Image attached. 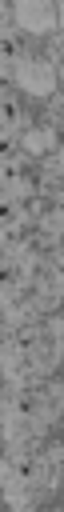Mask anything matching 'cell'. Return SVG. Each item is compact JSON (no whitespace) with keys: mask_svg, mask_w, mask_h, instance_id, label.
<instances>
[{"mask_svg":"<svg viewBox=\"0 0 64 512\" xmlns=\"http://www.w3.org/2000/svg\"><path fill=\"white\" fill-rule=\"evenodd\" d=\"M52 416H56V384L32 380V384H28L20 396H12V404H8V432H12V440H20V436L36 440L40 428L52 424Z\"/></svg>","mask_w":64,"mask_h":512,"instance_id":"6da1fadb","label":"cell"},{"mask_svg":"<svg viewBox=\"0 0 64 512\" xmlns=\"http://www.w3.org/2000/svg\"><path fill=\"white\" fill-rule=\"evenodd\" d=\"M20 360H24V372L36 376V372H52L56 364V324H28L20 336H12L8 344V376L16 380L20 376Z\"/></svg>","mask_w":64,"mask_h":512,"instance_id":"7a4b0ae2","label":"cell"},{"mask_svg":"<svg viewBox=\"0 0 64 512\" xmlns=\"http://www.w3.org/2000/svg\"><path fill=\"white\" fill-rule=\"evenodd\" d=\"M8 72L16 76V84L24 88V92H32V96H48L52 88H56V64H52V48L48 52H36L32 44L16 56V52H8Z\"/></svg>","mask_w":64,"mask_h":512,"instance_id":"3957f363","label":"cell"},{"mask_svg":"<svg viewBox=\"0 0 64 512\" xmlns=\"http://www.w3.org/2000/svg\"><path fill=\"white\" fill-rule=\"evenodd\" d=\"M16 24L32 36H44L60 24V4L56 0H16Z\"/></svg>","mask_w":64,"mask_h":512,"instance_id":"277c9868","label":"cell"}]
</instances>
